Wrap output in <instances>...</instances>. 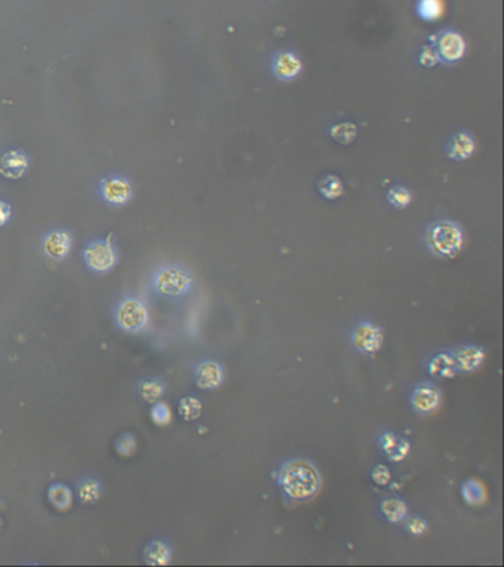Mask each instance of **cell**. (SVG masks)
<instances>
[{
  "instance_id": "1",
  "label": "cell",
  "mask_w": 504,
  "mask_h": 567,
  "mask_svg": "<svg viewBox=\"0 0 504 567\" xmlns=\"http://www.w3.org/2000/svg\"><path fill=\"white\" fill-rule=\"evenodd\" d=\"M278 485L290 499L302 502L318 494L321 487V476L315 466L309 461L291 459L281 466Z\"/></svg>"
},
{
  "instance_id": "2",
  "label": "cell",
  "mask_w": 504,
  "mask_h": 567,
  "mask_svg": "<svg viewBox=\"0 0 504 567\" xmlns=\"http://www.w3.org/2000/svg\"><path fill=\"white\" fill-rule=\"evenodd\" d=\"M426 241L432 253L444 259H454L464 246V234L454 222L432 223L426 232Z\"/></svg>"
},
{
  "instance_id": "3",
  "label": "cell",
  "mask_w": 504,
  "mask_h": 567,
  "mask_svg": "<svg viewBox=\"0 0 504 567\" xmlns=\"http://www.w3.org/2000/svg\"><path fill=\"white\" fill-rule=\"evenodd\" d=\"M191 286V274L180 266H166L154 277V287L167 297H179V295L185 294Z\"/></svg>"
},
{
  "instance_id": "4",
  "label": "cell",
  "mask_w": 504,
  "mask_h": 567,
  "mask_svg": "<svg viewBox=\"0 0 504 567\" xmlns=\"http://www.w3.org/2000/svg\"><path fill=\"white\" fill-rule=\"evenodd\" d=\"M383 331L379 325L371 322H361L352 332V343L357 351L364 355H374L383 346Z\"/></svg>"
},
{
  "instance_id": "5",
  "label": "cell",
  "mask_w": 504,
  "mask_h": 567,
  "mask_svg": "<svg viewBox=\"0 0 504 567\" xmlns=\"http://www.w3.org/2000/svg\"><path fill=\"white\" fill-rule=\"evenodd\" d=\"M115 318H117V324L120 325V328H123L124 331L136 332L141 328H144V325L147 324L148 312L145 306L139 300L127 299L119 306Z\"/></svg>"
},
{
  "instance_id": "6",
  "label": "cell",
  "mask_w": 504,
  "mask_h": 567,
  "mask_svg": "<svg viewBox=\"0 0 504 567\" xmlns=\"http://www.w3.org/2000/svg\"><path fill=\"white\" fill-rule=\"evenodd\" d=\"M85 262L95 272H107L117 262V253L110 242L96 241L85 250Z\"/></svg>"
},
{
  "instance_id": "7",
  "label": "cell",
  "mask_w": 504,
  "mask_h": 567,
  "mask_svg": "<svg viewBox=\"0 0 504 567\" xmlns=\"http://www.w3.org/2000/svg\"><path fill=\"white\" fill-rule=\"evenodd\" d=\"M441 390L436 385L431 383H420L412 390L411 405L420 414H431V412H435L438 406L441 405Z\"/></svg>"
},
{
  "instance_id": "8",
  "label": "cell",
  "mask_w": 504,
  "mask_h": 567,
  "mask_svg": "<svg viewBox=\"0 0 504 567\" xmlns=\"http://www.w3.org/2000/svg\"><path fill=\"white\" fill-rule=\"evenodd\" d=\"M379 448L387 459H391L392 462H401L410 454L411 445L403 436L394 432H383L379 436Z\"/></svg>"
},
{
  "instance_id": "9",
  "label": "cell",
  "mask_w": 504,
  "mask_h": 567,
  "mask_svg": "<svg viewBox=\"0 0 504 567\" xmlns=\"http://www.w3.org/2000/svg\"><path fill=\"white\" fill-rule=\"evenodd\" d=\"M101 194L107 202L114 205H123L132 197V185L124 177H108L102 180Z\"/></svg>"
},
{
  "instance_id": "10",
  "label": "cell",
  "mask_w": 504,
  "mask_h": 567,
  "mask_svg": "<svg viewBox=\"0 0 504 567\" xmlns=\"http://www.w3.org/2000/svg\"><path fill=\"white\" fill-rule=\"evenodd\" d=\"M464 50H466V43H464L463 37L456 31L448 30L438 38L436 54L439 58L447 62L460 61L464 55Z\"/></svg>"
},
{
  "instance_id": "11",
  "label": "cell",
  "mask_w": 504,
  "mask_h": 567,
  "mask_svg": "<svg viewBox=\"0 0 504 567\" xmlns=\"http://www.w3.org/2000/svg\"><path fill=\"white\" fill-rule=\"evenodd\" d=\"M273 71L278 80L290 82L302 71V61L291 50H281L273 59Z\"/></svg>"
},
{
  "instance_id": "12",
  "label": "cell",
  "mask_w": 504,
  "mask_h": 567,
  "mask_svg": "<svg viewBox=\"0 0 504 567\" xmlns=\"http://www.w3.org/2000/svg\"><path fill=\"white\" fill-rule=\"evenodd\" d=\"M452 358H454V362L457 367V371L463 372H472L475 369L480 368L485 359V352L484 349L477 346H470L464 344L456 347L454 351L451 352Z\"/></svg>"
},
{
  "instance_id": "13",
  "label": "cell",
  "mask_w": 504,
  "mask_h": 567,
  "mask_svg": "<svg viewBox=\"0 0 504 567\" xmlns=\"http://www.w3.org/2000/svg\"><path fill=\"white\" fill-rule=\"evenodd\" d=\"M225 372L221 364L215 360H204L196 369L197 385L203 390H213L224 383Z\"/></svg>"
},
{
  "instance_id": "14",
  "label": "cell",
  "mask_w": 504,
  "mask_h": 567,
  "mask_svg": "<svg viewBox=\"0 0 504 567\" xmlns=\"http://www.w3.org/2000/svg\"><path fill=\"white\" fill-rule=\"evenodd\" d=\"M29 169V159L21 151H8L0 159V175L6 179H20Z\"/></svg>"
},
{
  "instance_id": "15",
  "label": "cell",
  "mask_w": 504,
  "mask_h": 567,
  "mask_svg": "<svg viewBox=\"0 0 504 567\" xmlns=\"http://www.w3.org/2000/svg\"><path fill=\"white\" fill-rule=\"evenodd\" d=\"M71 237L66 230H54L46 235L43 241V250L48 257L55 260H61L70 253Z\"/></svg>"
},
{
  "instance_id": "16",
  "label": "cell",
  "mask_w": 504,
  "mask_h": 567,
  "mask_svg": "<svg viewBox=\"0 0 504 567\" xmlns=\"http://www.w3.org/2000/svg\"><path fill=\"white\" fill-rule=\"evenodd\" d=\"M428 371L432 377L438 380H447L452 378L459 372L454 358H452L451 352H442L435 355L428 364Z\"/></svg>"
},
{
  "instance_id": "17",
  "label": "cell",
  "mask_w": 504,
  "mask_h": 567,
  "mask_svg": "<svg viewBox=\"0 0 504 567\" xmlns=\"http://www.w3.org/2000/svg\"><path fill=\"white\" fill-rule=\"evenodd\" d=\"M475 149L473 139L470 135L460 132L452 136L448 144V156L454 160H466L472 156Z\"/></svg>"
},
{
  "instance_id": "18",
  "label": "cell",
  "mask_w": 504,
  "mask_h": 567,
  "mask_svg": "<svg viewBox=\"0 0 504 567\" xmlns=\"http://www.w3.org/2000/svg\"><path fill=\"white\" fill-rule=\"evenodd\" d=\"M172 550L163 540H152L144 550V557L148 564L164 566L171 561Z\"/></svg>"
},
{
  "instance_id": "19",
  "label": "cell",
  "mask_w": 504,
  "mask_h": 567,
  "mask_svg": "<svg viewBox=\"0 0 504 567\" xmlns=\"http://www.w3.org/2000/svg\"><path fill=\"white\" fill-rule=\"evenodd\" d=\"M380 510L384 517L391 523H399L407 517V504L403 499L387 498L382 501Z\"/></svg>"
},
{
  "instance_id": "20",
  "label": "cell",
  "mask_w": 504,
  "mask_h": 567,
  "mask_svg": "<svg viewBox=\"0 0 504 567\" xmlns=\"http://www.w3.org/2000/svg\"><path fill=\"white\" fill-rule=\"evenodd\" d=\"M49 501L59 511H67L73 504V494L66 485H52L48 491Z\"/></svg>"
},
{
  "instance_id": "21",
  "label": "cell",
  "mask_w": 504,
  "mask_h": 567,
  "mask_svg": "<svg viewBox=\"0 0 504 567\" xmlns=\"http://www.w3.org/2000/svg\"><path fill=\"white\" fill-rule=\"evenodd\" d=\"M444 0H419L417 2V14L424 21H436L444 15Z\"/></svg>"
},
{
  "instance_id": "22",
  "label": "cell",
  "mask_w": 504,
  "mask_h": 567,
  "mask_svg": "<svg viewBox=\"0 0 504 567\" xmlns=\"http://www.w3.org/2000/svg\"><path fill=\"white\" fill-rule=\"evenodd\" d=\"M139 395L148 404H156L159 402L161 396L164 395V384L160 380L150 378V380H142L139 383Z\"/></svg>"
},
{
  "instance_id": "23",
  "label": "cell",
  "mask_w": 504,
  "mask_h": 567,
  "mask_svg": "<svg viewBox=\"0 0 504 567\" xmlns=\"http://www.w3.org/2000/svg\"><path fill=\"white\" fill-rule=\"evenodd\" d=\"M461 495H463V499L466 501L469 506L477 507V506L484 504L485 489L480 482L468 480V482H464L461 486Z\"/></svg>"
},
{
  "instance_id": "24",
  "label": "cell",
  "mask_w": 504,
  "mask_h": 567,
  "mask_svg": "<svg viewBox=\"0 0 504 567\" xmlns=\"http://www.w3.org/2000/svg\"><path fill=\"white\" fill-rule=\"evenodd\" d=\"M178 411H179V415L182 417V420L194 421L201 415L203 405L200 402V399L194 397V396H187V397L180 399Z\"/></svg>"
},
{
  "instance_id": "25",
  "label": "cell",
  "mask_w": 504,
  "mask_h": 567,
  "mask_svg": "<svg viewBox=\"0 0 504 567\" xmlns=\"http://www.w3.org/2000/svg\"><path fill=\"white\" fill-rule=\"evenodd\" d=\"M77 495H79L83 504H90L95 502L101 496V486L94 479H86L77 485Z\"/></svg>"
},
{
  "instance_id": "26",
  "label": "cell",
  "mask_w": 504,
  "mask_h": 567,
  "mask_svg": "<svg viewBox=\"0 0 504 567\" xmlns=\"http://www.w3.org/2000/svg\"><path fill=\"white\" fill-rule=\"evenodd\" d=\"M318 189L321 194L329 200H336L342 197L343 194V185L340 182V179L336 176H327L324 179H321L318 184Z\"/></svg>"
},
{
  "instance_id": "27",
  "label": "cell",
  "mask_w": 504,
  "mask_h": 567,
  "mask_svg": "<svg viewBox=\"0 0 504 567\" xmlns=\"http://www.w3.org/2000/svg\"><path fill=\"white\" fill-rule=\"evenodd\" d=\"M355 135H357V127L351 123H343L339 126H334L331 128V136L336 140L342 142V144H351Z\"/></svg>"
},
{
  "instance_id": "28",
  "label": "cell",
  "mask_w": 504,
  "mask_h": 567,
  "mask_svg": "<svg viewBox=\"0 0 504 567\" xmlns=\"http://www.w3.org/2000/svg\"><path fill=\"white\" fill-rule=\"evenodd\" d=\"M387 198H389V202L398 209H404L411 202V194L407 188L403 186L392 188L389 191V194H387Z\"/></svg>"
},
{
  "instance_id": "29",
  "label": "cell",
  "mask_w": 504,
  "mask_h": 567,
  "mask_svg": "<svg viewBox=\"0 0 504 567\" xmlns=\"http://www.w3.org/2000/svg\"><path fill=\"white\" fill-rule=\"evenodd\" d=\"M151 418L154 422H157L159 425H166L171 422L172 414L171 408L167 406L164 402H156V405L151 409Z\"/></svg>"
},
{
  "instance_id": "30",
  "label": "cell",
  "mask_w": 504,
  "mask_h": 567,
  "mask_svg": "<svg viewBox=\"0 0 504 567\" xmlns=\"http://www.w3.org/2000/svg\"><path fill=\"white\" fill-rule=\"evenodd\" d=\"M115 449H117V452L123 457H127L135 452L136 449V441L132 434H122L117 441H115Z\"/></svg>"
},
{
  "instance_id": "31",
  "label": "cell",
  "mask_w": 504,
  "mask_h": 567,
  "mask_svg": "<svg viewBox=\"0 0 504 567\" xmlns=\"http://www.w3.org/2000/svg\"><path fill=\"white\" fill-rule=\"evenodd\" d=\"M405 529L412 536H420L428 531V522L419 517V515H411L405 520Z\"/></svg>"
},
{
  "instance_id": "32",
  "label": "cell",
  "mask_w": 504,
  "mask_h": 567,
  "mask_svg": "<svg viewBox=\"0 0 504 567\" xmlns=\"http://www.w3.org/2000/svg\"><path fill=\"white\" fill-rule=\"evenodd\" d=\"M371 479L376 482L379 486H386V485L391 483L392 474H391L389 469H387L386 466H382V464H379V466H376L373 469Z\"/></svg>"
},
{
  "instance_id": "33",
  "label": "cell",
  "mask_w": 504,
  "mask_h": 567,
  "mask_svg": "<svg viewBox=\"0 0 504 567\" xmlns=\"http://www.w3.org/2000/svg\"><path fill=\"white\" fill-rule=\"evenodd\" d=\"M420 58H422V64H424L426 67H432V66H435V64H436V62H438V59H439L438 54L435 52V50H432V49H424Z\"/></svg>"
},
{
  "instance_id": "34",
  "label": "cell",
  "mask_w": 504,
  "mask_h": 567,
  "mask_svg": "<svg viewBox=\"0 0 504 567\" xmlns=\"http://www.w3.org/2000/svg\"><path fill=\"white\" fill-rule=\"evenodd\" d=\"M10 219V207L5 202L0 201V228L5 226Z\"/></svg>"
}]
</instances>
